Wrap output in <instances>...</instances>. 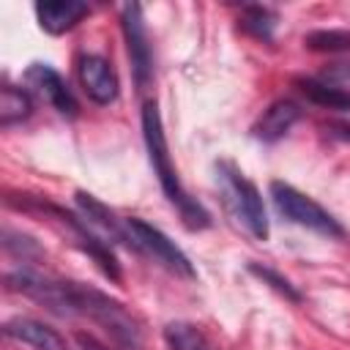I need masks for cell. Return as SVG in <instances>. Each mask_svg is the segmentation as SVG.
I'll list each match as a JSON object with an SVG mask.
<instances>
[{
    "mask_svg": "<svg viewBox=\"0 0 350 350\" xmlns=\"http://www.w3.org/2000/svg\"><path fill=\"white\" fill-rule=\"evenodd\" d=\"M8 290L25 293L27 298L44 304L49 312L60 317H88L96 325H101L123 350H139V325L137 320L109 298L107 293L79 284V282H66L55 276H44L36 271H8L5 273Z\"/></svg>",
    "mask_w": 350,
    "mask_h": 350,
    "instance_id": "1",
    "label": "cell"
},
{
    "mask_svg": "<svg viewBox=\"0 0 350 350\" xmlns=\"http://www.w3.org/2000/svg\"><path fill=\"white\" fill-rule=\"evenodd\" d=\"M142 137H145V148H148V159L150 167L161 183V191L167 194V200L180 211V219L189 230H202L211 224V213L186 194V189L180 186V178L172 167L170 159V148H167V137H164V126H161V115L156 101H145L142 104Z\"/></svg>",
    "mask_w": 350,
    "mask_h": 350,
    "instance_id": "2",
    "label": "cell"
},
{
    "mask_svg": "<svg viewBox=\"0 0 350 350\" xmlns=\"http://www.w3.org/2000/svg\"><path fill=\"white\" fill-rule=\"evenodd\" d=\"M216 180H219V191L224 197V205L232 211V216L238 221H243V227L257 241H265L268 238V219H265V205H262L257 186L249 178H243V172L227 159L216 161Z\"/></svg>",
    "mask_w": 350,
    "mask_h": 350,
    "instance_id": "3",
    "label": "cell"
},
{
    "mask_svg": "<svg viewBox=\"0 0 350 350\" xmlns=\"http://www.w3.org/2000/svg\"><path fill=\"white\" fill-rule=\"evenodd\" d=\"M271 200H273L279 216H284L293 224L309 227V230H314L320 235H328V238H342L345 235V227L320 202H314L312 197H306L304 191H298L295 186H290L284 180L271 183Z\"/></svg>",
    "mask_w": 350,
    "mask_h": 350,
    "instance_id": "4",
    "label": "cell"
},
{
    "mask_svg": "<svg viewBox=\"0 0 350 350\" xmlns=\"http://www.w3.org/2000/svg\"><path fill=\"white\" fill-rule=\"evenodd\" d=\"M126 227L131 232V241H134V252H142L148 257H153L156 262H161L167 271L178 273V276H186V279H194V265L189 262V257L175 246V241H170L159 227L142 221V219H126Z\"/></svg>",
    "mask_w": 350,
    "mask_h": 350,
    "instance_id": "5",
    "label": "cell"
},
{
    "mask_svg": "<svg viewBox=\"0 0 350 350\" xmlns=\"http://www.w3.org/2000/svg\"><path fill=\"white\" fill-rule=\"evenodd\" d=\"M120 25H123V36H126V46H129V57H131V68H134V82L142 90L153 77V55H150V44H148L142 8L137 3H126L120 8Z\"/></svg>",
    "mask_w": 350,
    "mask_h": 350,
    "instance_id": "6",
    "label": "cell"
},
{
    "mask_svg": "<svg viewBox=\"0 0 350 350\" xmlns=\"http://www.w3.org/2000/svg\"><path fill=\"white\" fill-rule=\"evenodd\" d=\"M25 85L30 88V93H36L38 98H44L63 118H77L79 115V104H77L68 82L52 66H46V63H30L27 71H25Z\"/></svg>",
    "mask_w": 350,
    "mask_h": 350,
    "instance_id": "7",
    "label": "cell"
},
{
    "mask_svg": "<svg viewBox=\"0 0 350 350\" xmlns=\"http://www.w3.org/2000/svg\"><path fill=\"white\" fill-rule=\"evenodd\" d=\"M77 77L85 90V96L96 104H112L118 98L120 82L112 68V63L101 55H79L77 60Z\"/></svg>",
    "mask_w": 350,
    "mask_h": 350,
    "instance_id": "8",
    "label": "cell"
},
{
    "mask_svg": "<svg viewBox=\"0 0 350 350\" xmlns=\"http://www.w3.org/2000/svg\"><path fill=\"white\" fill-rule=\"evenodd\" d=\"M77 208L82 211L85 216V224L90 230H96L98 235L115 241V243H123L129 249H134V241H131V232L126 227V219H118L104 202H98L93 194L88 191H77Z\"/></svg>",
    "mask_w": 350,
    "mask_h": 350,
    "instance_id": "9",
    "label": "cell"
},
{
    "mask_svg": "<svg viewBox=\"0 0 350 350\" xmlns=\"http://www.w3.org/2000/svg\"><path fill=\"white\" fill-rule=\"evenodd\" d=\"M298 118H301V107L293 98H276L262 109V115L252 126V134L262 142H276L298 123Z\"/></svg>",
    "mask_w": 350,
    "mask_h": 350,
    "instance_id": "10",
    "label": "cell"
},
{
    "mask_svg": "<svg viewBox=\"0 0 350 350\" xmlns=\"http://www.w3.org/2000/svg\"><path fill=\"white\" fill-rule=\"evenodd\" d=\"M88 14H90L88 3H79V0H44V3H36L38 25L52 36H60V33L71 30Z\"/></svg>",
    "mask_w": 350,
    "mask_h": 350,
    "instance_id": "11",
    "label": "cell"
},
{
    "mask_svg": "<svg viewBox=\"0 0 350 350\" xmlns=\"http://www.w3.org/2000/svg\"><path fill=\"white\" fill-rule=\"evenodd\" d=\"M3 331L11 339H19L25 345H33L36 350H68L66 339L55 328H49L41 320H33V317H11V320H5Z\"/></svg>",
    "mask_w": 350,
    "mask_h": 350,
    "instance_id": "12",
    "label": "cell"
},
{
    "mask_svg": "<svg viewBox=\"0 0 350 350\" xmlns=\"http://www.w3.org/2000/svg\"><path fill=\"white\" fill-rule=\"evenodd\" d=\"M295 88L317 107L323 109H339V112H350V90L342 85H331L325 79H312V77H301L295 79Z\"/></svg>",
    "mask_w": 350,
    "mask_h": 350,
    "instance_id": "13",
    "label": "cell"
},
{
    "mask_svg": "<svg viewBox=\"0 0 350 350\" xmlns=\"http://www.w3.org/2000/svg\"><path fill=\"white\" fill-rule=\"evenodd\" d=\"M30 115H33V98H30V93L5 85L0 90V126L8 129L14 123L27 120Z\"/></svg>",
    "mask_w": 350,
    "mask_h": 350,
    "instance_id": "14",
    "label": "cell"
},
{
    "mask_svg": "<svg viewBox=\"0 0 350 350\" xmlns=\"http://www.w3.org/2000/svg\"><path fill=\"white\" fill-rule=\"evenodd\" d=\"M164 342L170 350H213L211 339L194 325V323H167L164 328Z\"/></svg>",
    "mask_w": 350,
    "mask_h": 350,
    "instance_id": "15",
    "label": "cell"
},
{
    "mask_svg": "<svg viewBox=\"0 0 350 350\" xmlns=\"http://www.w3.org/2000/svg\"><path fill=\"white\" fill-rule=\"evenodd\" d=\"M241 27L257 38H271L273 36V27H276V14L265 5H246L243 8V16H241Z\"/></svg>",
    "mask_w": 350,
    "mask_h": 350,
    "instance_id": "16",
    "label": "cell"
},
{
    "mask_svg": "<svg viewBox=\"0 0 350 350\" xmlns=\"http://www.w3.org/2000/svg\"><path fill=\"white\" fill-rule=\"evenodd\" d=\"M304 44L312 52H350V30H312Z\"/></svg>",
    "mask_w": 350,
    "mask_h": 350,
    "instance_id": "17",
    "label": "cell"
},
{
    "mask_svg": "<svg viewBox=\"0 0 350 350\" xmlns=\"http://www.w3.org/2000/svg\"><path fill=\"white\" fill-rule=\"evenodd\" d=\"M249 271H252L257 279H262L265 284H271L276 293H282L284 298H290V301H295V304L304 298V295L298 293V287H295L290 279H284L282 273H276L273 268H265V265H260V262H249Z\"/></svg>",
    "mask_w": 350,
    "mask_h": 350,
    "instance_id": "18",
    "label": "cell"
},
{
    "mask_svg": "<svg viewBox=\"0 0 350 350\" xmlns=\"http://www.w3.org/2000/svg\"><path fill=\"white\" fill-rule=\"evenodd\" d=\"M77 342L85 347V350H107V345H101L96 336H90V334H77Z\"/></svg>",
    "mask_w": 350,
    "mask_h": 350,
    "instance_id": "19",
    "label": "cell"
}]
</instances>
